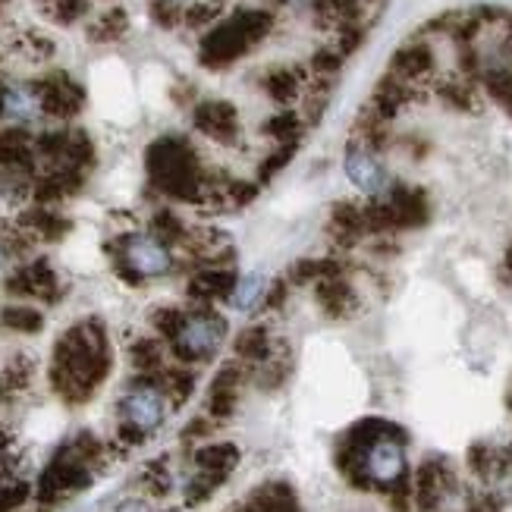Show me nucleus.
I'll list each match as a JSON object with an SVG mask.
<instances>
[{"label":"nucleus","instance_id":"obj_1","mask_svg":"<svg viewBox=\"0 0 512 512\" xmlns=\"http://www.w3.org/2000/svg\"><path fill=\"white\" fill-rule=\"evenodd\" d=\"M343 478L365 494H384L396 512H415L412 506V462L409 434L390 418H362L343 434L337 447Z\"/></svg>","mask_w":512,"mask_h":512},{"label":"nucleus","instance_id":"obj_2","mask_svg":"<svg viewBox=\"0 0 512 512\" xmlns=\"http://www.w3.org/2000/svg\"><path fill=\"white\" fill-rule=\"evenodd\" d=\"M114 368V349H110L107 327L98 318H82L66 327L51 355V387L70 406L88 403Z\"/></svg>","mask_w":512,"mask_h":512},{"label":"nucleus","instance_id":"obj_3","mask_svg":"<svg viewBox=\"0 0 512 512\" xmlns=\"http://www.w3.org/2000/svg\"><path fill=\"white\" fill-rule=\"evenodd\" d=\"M280 13L271 7H239L198 41V63L211 73H227L236 63L264 51L277 35Z\"/></svg>","mask_w":512,"mask_h":512},{"label":"nucleus","instance_id":"obj_4","mask_svg":"<svg viewBox=\"0 0 512 512\" xmlns=\"http://www.w3.org/2000/svg\"><path fill=\"white\" fill-rule=\"evenodd\" d=\"M145 173L161 195L205 208L217 170L202 161V154L189 139L161 136L145 148Z\"/></svg>","mask_w":512,"mask_h":512},{"label":"nucleus","instance_id":"obj_5","mask_svg":"<svg viewBox=\"0 0 512 512\" xmlns=\"http://www.w3.org/2000/svg\"><path fill=\"white\" fill-rule=\"evenodd\" d=\"M101 456H104V443L92 434H76L73 440H66L38 475L35 500L44 506H54L85 491L95 481V465L101 462Z\"/></svg>","mask_w":512,"mask_h":512},{"label":"nucleus","instance_id":"obj_6","mask_svg":"<svg viewBox=\"0 0 512 512\" xmlns=\"http://www.w3.org/2000/svg\"><path fill=\"white\" fill-rule=\"evenodd\" d=\"M170 399L167 393L151 381V377H139L136 384H132L117 403V437L126 443V447H139V443L158 431L164 421H167V412H170Z\"/></svg>","mask_w":512,"mask_h":512},{"label":"nucleus","instance_id":"obj_7","mask_svg":"<svg viewBox=\"0 0 512 512\" xmlns=\"http://www.w3.org/2000/svg\"><path fill=\"white\" fill-rule=\"evenodd\" d=\"M107 252H114V271L139 286L151 277H164L173 271V252L167 242L151 233H129L114 242H107Z\"/></svg>","mask_w":512,"mask_h":512},{"label":"nucleus","instance_id":"obj_8","mask_svg":"<svg viewBox=\"0 0 512 512\" xmlns=\"http://www.w3.org/2000/svg\"><path fill=\"white\" fill-rule=\"evenodd\" d=\"M239 456H242L239 447L230 440H211V443H202V447H195L192 450V475L183 484L186 506L208 503L236 472Z\"/></svg>","mask_w":512,"mask_h":512},{"label":"nucleus","instance_id":"obj_9","mask_svg":"<svg viewBox=\"0 0 512 512\" xmlns=\"http://www.w3.org/2000/svg\"><path fill=\"white\" fill-rule=\"evenodd\" d=\"M227 318L217 315L214 308H195L186 315L180 333L167 343L170 355L176 359V365H202V362H211L214 355L220 352V346H224L227 340Z\"/></svg>","mask_w":512,"mask_h":512},{"label":"nucleus","instance_id":"obj_10","mask_svg":"<svg viewBox=\"0 0 512 512\" xmlns=\"http://www.w3.org/2000/svg\"><path fill=\"white\" fill-rule=\"evenodd\" d=\"M343 170L349 176V183L365 198H381L384 192H390L396 180L387 154H381L362 136H349L346 151H343Z\"/></svg>","mask_w":512,"mask_h":512},{"label":"nucleus","instance_id":"obj_11","mask_svg":"<svg viewBox=\"0 0 512 512\" xmlns=\"http://www.w3.org/2000/svg\"><path fill=\"white\" fill-rule=\"evenodd\" d=\"M192 126L198 136L224 148H239L242 132H246L242 110L230 98H202L192 107Z\"/></svg>","mask_w":512,"mask_h":512},{"label":"nucleus","instance_id":"obj_12","mask_svg":"<svg viewBox=\"0 0 512 512\" xmlns=\"http://www.w3.org/2000/svg\"><path fill=\"white\" fill-rule=\"evenodd\" d=\"M35 88V98L41 104V114L44 117H54V120H73L82 114L85 107V88L63 70H54L48 76H41L32 82Z\"/></svg>","mask_w":512,"mask_h":512},{"label":"nucleus","instance_id":"obj_13","mask_svg":"<svg viewBox=\"0 0 512 512\" xmlns=\"http://www.w3.org/2000/svg\"><path fill=\"white\" fill-rule=\"evenodd\" d=\"M4 289L10 296H19V299H41V302H60V274L54 271L51 261L44 258H32V261H22L16 264L13 271L7 274L4 280Z\"/></svg>","mask_w":512,"mask_h":512},{"label":"nucleus","instance_id":"obj_14","mask_svg":"<svg viewBox=\"0 0 512 512\" xmlns=\"http://www.w3.org/2000/svg\"><path fill=\"white\" fill-rule=\"evenodd\" d=\"M311 289H315V302L327 321H352L365 308V296H362V289L355 286L349 267L340 274L321 277Z\"/></svg>","mask_w":512,"mask_h":512},{"label":"nucleus","instance_id":"obj_15","mask_svg":"<svg viewBox=\"0 0 512 512\" xmlns=\"http://www.w3.org/2000/svg\"><path fill=\"white\" fill-rule=\"evenodd\" d=\"M252 368L242 365L239 359L236 362H227L214 374V381L208 387V399H205V415L217 425H224L230 421L239 409V399H242V387H246Z\"/></svg>","mask_w":512,"mask_h":512},{"label":"nucleus","instance_id":"obj_16","mask_svg":"<svg viewBox=\"0 0 512 512\" xmlns=\"http://www.w3.org/2000/svg\"><path fill=\"white\" fill-rule=\"evenodd\" d=\"M239 277L242 274L233 264H198V271L186 283V293L192 302H198V308H211L220 299L230 302Z\"/></svg>","mask_w":512,"mask_h":512},{"label":"nucleus","instance_id":"obj_17","mask_svg":"<svg viewBox=\"0 0 512 512\" xmlns=\"http://www.w3.org/2000/svg\"><path fill=\"white\" fill-rule=\"evenodd\" d=\"M0 170L32 176L38 173V154H35V136L22 126H7L0 129Z\"/></svg>","mask_w":512,"mask_h":512},{"label":"nucleus","instance_id":"obj_18","mask_svg":"<svg viewBox=\"0 0 512 512\" xmlns=\"http://www.w3.org/2000/svg\"><path fill=\"white\" fill-rule=\"evenodd\" d=\"M277 355V340L271 337V327H267V321L261 324H252L239 333V340H236V359L242 365H249L252 371L264 362H271Z\"/></svg>","mask_w":512,"mask_h":512},{"label":"nucleus","instance_id":"obj_19","mask_svg":"<svg viewBox=\"0 0 512 512\" xmlns=\"http://www.w3.org/2000/svg\"><path fill=\"white\" fill-rule=\"evenodd\" d=\"M16 224L26 233H32L35 239H41V242H57V239H63L66 233H70V220H66L63 214H57V211H51V208H41V205L22 214Z\"/></svg>","mask_w":512,"mask_h":512},{"label":"nucleus","instance_id":"obj_20","mask_svg":"<svg viewBox=\"0 0 512 512\" xmlns=\"http://www.w3.org/2000/svg\"><path fill=\"white\" fill-rule=\"evenodd\" d=\"M35 381V362L29 355H16L4 368H0V399L22 396Z\"/></svg>","mask_w":512,"mask_h":512},{"label":"nucleus","instance_id":"obj_21","mask_svg":"<svg viewBox=\"0 0 512 512\" xmlns=\"http://www.w3.org/2000/svg\"><path fill=\"white\" fill-rule=\"evenodd\" d=\"M129 365H132V371H136L139 377H158L167 368L161 340H148V337L132 340L129 343Z\"/></svg>","mask_w":512,"mask_h":512},{"label":"nucleus","instance_id":"obj_22","mask_svg":"<svg viewBox=\"0 0 512 512\" xmlns=\"http://www.w3.org/2000/svg\"><path fill=\"white\" fill-rule=\"evenodd\" d=\"M32 242H38V239L22 230L19 224L16 227H0V271H7L10 264L26 258L32 252Z\"/></svg>","mask_w":512,"mask_h":512},{"label":"nucleus","instance_id":"obj_23","mask_svg":"<svg viewBox=\"0 0 512 512\" xmlns=\"http://www.w3.org/2000/svg\"><path fill=\"white\" fill-rule=\"evenodd\" d=\"M267 286H271V280H267V271L242 274L239 283H236V289H233V296H230V305H233L236 311H252L255 302L264 299Z\"/></svg>","mask_w":512,"mask_h":512},{"label":"nucleus","instance_id":"obj_24","mask_svg":"<svg viewBox=\"0 0 512 512\" xmlns=\"http://www.w3.org/2000/svg\"><path fill=\"white\" fill-rule=\"evenodd\" d=\"M38 13L54 26H73L88 10V0H35Z\"/></svg>","mask_w":512,"mask_h":512},{"label":"nucleus","instance_id":"obj_25","mask_svg":"<svg viewBox=\"0 0 512 512\" xmlns=\"http://www.w3.org/2000/svg\"><path fill=\"white\" fill-rule=\"evenodd\" d=\"M0 324L13 333H38L44 327V315L32 305H7L0 311Z\"/></svg>","mask_w":512,"mask_h":512},{"label":"nucleus","instance_id":"obj_26","mask_svg":"<svg viewBox=\"0 0 512 512\" xmlns=\"http://www.w3.org/2000/svg\"><path fill=\"white\" fill-rule=\"evenodd\" d=\"M186 315H189V311L180 308V305H161V308H154V311H151L148 324L154 327V333H158V340L170 343V340L176 337V333H180Z\"/></svg>","mask_w":512,"mask_h":512},{"label":"nucleus","instance_id":"obj_27","mask_svg":"<svg viewBox=\"0 0 512 512\" xmlns=\"http://www.w3.org/2000/svg\"><path fill=\"white\" fill-rule=\"evenodd\" d=\"M126 29H129L126 13H123V10H107V13H101V16L92 22V26H88V38L98 41V44H107V41L123 38Z\"/></svg>","mask_w":512,"mask_h":512},{"label":"nucleus","instance_id":"obj_28","mask_svg":"<svg viewBox=\"0 0 512 512\" xmlns=\"http://www.w3.org/2000/svg\"><path fill=\"white\" fill-rule=\"evenodd\" d=\"M32 487L19 478H0V512H16L29 503Z\"/></svg>","mask_w":512,"mask_h":512},{"label":"nucleus","instance_id":"obj_29","mask_svg":"<svg viewBox=\"0 0 512 512\" xmlns=\"http://www.w3.org/2000/svg\"><path fill=\"white\" fill-rule=\"evenodd\" d=\"M142 487H145V491H148L151 497H167V494H170L173 475H170V469H167V462H164V459L145 465V472H142Z\"/></svg>","mask_w":512,"mask_h":512},{"label":"nucleus","instance_id":"obj_30","mask_svg":"<svg viewBox=\"0 0 512 512\" xmlns=\"http://www.w3.org/2000/svg\"><path fill=\"white\" fill-rule=\"evenodd\" d=\"M13 459H16V443L7 428H0V478H10L13 472Z\"/></svg>","mask_w":512,"mask_h":512},{"label":"nucleus","instance_id":"obj_31","mask_svg":"<svg viewBox=\"0 0 512 512\" xmlns=\"http://www.w3.org/2000/svg\"><path fill=\"white\" fill-rule=\"evenodd\" d=\"M114 512H158V509H154L151 500H145V497H126L114 506Z\"/></svg>","mask_w":512,"mask_h":512},{"label":"nucleus","instance_id":"obj_32","mask_svg":"<svg viewBox=\"0 0 512 512\" xmlns=\"http://www.w3.org/2000/svg\"><path fill=\"white\" fill-rule=\"evenodd\" d=\"M158 4H167L170 10H176V13L183 16V13H186V10H189L192 4H195V0H158Z\"/></svg>","mask_w":512,"mask_h":512},{"label":"nucleus","instance_id":"obj_33","mask_svg":"<svg viewBox=\"0 0 512 512\" xmlns=\"http://www.w3.org/2000/svg\"><path fill=\"white\" fill-rule=\"evenodd\" d=\"M236 512H274V509H267V506H261V503H255V500H249L246 506H239ZM299 512V509H296Z\"/></svg>","mask_w":512,"mask_h":512},{"label":"nucleus","instance_id":"obj_34","mask_svg":"<svg viewBox=\"0 0 512 512\" xmlns=\"http://www.w3.org/2000/svg\"><path fill=\"white\" fill-rule=\"evenodd\" d=\"M0 120H4V79H0Z\"/></svg>","mask_w":512,"mask_h":512}]
</instances>
